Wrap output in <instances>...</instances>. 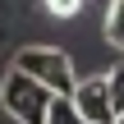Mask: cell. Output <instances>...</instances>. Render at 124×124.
<instances>
[{
  "label": "cell",
  "instance_id": "1",
  "mask_svg": "<svg viewBox=\"0 0 124 124\" xmlns=\"http://www.w3.org/2000/svg\"><path fill=\"white\" fill-rule=\"evenodd\" d=\"M69 110L83 124H120V115H124V69H110V74L87 78V83H74Z\"/></svg>",
  "mask_w": 124,
  "mask_h": 124
},
{
  "label": "cell",
  "instance_id": "2",
  "mask_svg": "<svg viewBox=\"0 0 124 124\" xmlns=\"http://www.w3.org/2000/svg\"><path fill=\"white\" fill-rule=\"evenodd\" d=\"M14 74L32 78L37 87H46L55 101H69L74 92V60L60 51V46H23L14 55Z\"/></svg>",
  "mask_w": 124,
  "mask_h": 124
},
{
  "label": "cell",
  "instance_id": "3",
  "mask_svg": "<svg viewBox=\"0 0 124 124\" xmlns=\"http://www.w3.org/2000/svg\"><path fill=\"white\" fill-rule=\"evenodd\" d=\"M51 92L46 87H37L32 78H23V74H5V83H0V106L14 115L18 124H46V115H51Z\"/></svg>",
  "mask_w": 124,
  "mask_h": 124
},
{
  "label": "cell",
  "instance_id": "4",
  "mask_svg": "<svg viewBox=\"0 0 124 124\" xmlns=\"http://www.w3.org/2000/svg\"><path fill=\"white\" fill-rule=\"evenodd\" d=\"M106 37H110V46H124V0H115L106 14Z\"/></svg>",
  "mask_w": 124,
  "mask_h": 124
},
{
  "label": "cell",
  "instance_id": "5",
  "mask_svg": "<svg viewBox=\"0 0 124 124\" xmlns=\"http://www.w3.org/2000/svg\"><path fill=\"white\" fill-rule=\"evenodd\" d=\"M46 124H83V120H74L69 101H51V115H46Z\"/></svg>",
  "mask_w": 124,
  "mask_h": 124
},
{
  "label": "cell",
  "instance_id": "6",
  "mask_svg": "<svg viewBox=\"0 0 124 124\" xmlns=\"http://www.w3.org/2000/svg\"><path fill=\"white\" fill-rule=\"evenodd\" d=\"M78 5H83V0H46V9H51V14H60V18L78 14Z\"/></svg>",
  "mask_w": 124,
  "mask_h": 124
}]
</instances>
